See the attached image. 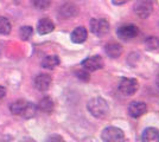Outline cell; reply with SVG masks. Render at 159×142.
<instances>
[{"mask_svg":"<svg viewBox=\"0 0 159 142\" xmlns=\"http://www.w3.org/2000/svg\"><path fill=\"white\" fill-rule=\"evenodd\" d=\"M37 109L38 108L33 103L26 102L24 100H18V101L13 102L10 107V110L12 114L23 116L24 118H32L37 113Z\"/></svg>","mask_w":159,"mask_h":142,"instance_id":"6da1fadb","label":"cell"},{"mask_svg":"<svg viewBox=\"0 0 159 142\" xmlns=\"http://www.w3.org/2000/svg\"><path fill=\"white\" fill-rule=\"evenodd\" d=\"M87 108L88 111L96 118H105L109 113V105L106 100L102 97H94L89 100Z\"/></svg>","mask_w":159,"mask_h":142,"instance_id":"7a4b0ae2","label":"cell"},{"mask_svg":"<svg viewBox=\"0 0 159 142\" xmlns=\"http://www.w3.org/2000/svg\"><path fill=\"white\" fill-rule=\"evenodd\" d=\"M101 139L103 142H125V134L118 127H107L103 129Z\"/></svg>","mask_w":159,"mask_h":142,"instance_id":"3957f363","label":"cell"},{"mask_svg":"<svg viewBox=\"0 0 159 142\" xmlns=\"http://www.w3.org/2000/svg\"><path fill=\"white\" fill-rule=\"evenodd\" d=\"M133 11L141 19H146L150 17V14L153 11V2L152 0H137L134 2Z\"/></svg>","mask_w":159,"mask_h":142,"instance_id":"277c9868","label":"cell"},{"mask_svg":"<svg viewBox=\"0 0 159 142\" xmlns=\"http://www.w3.org/2000/svg\"><path fill=\"white\" fill-rule=\"evenodd\" d=\"M139 89V83L135 78H122L119 83V91L125 96H132Z\"/></svg>","mask_w":159,"mask_h":142,"instance_id":"5b68a950","label":"cell"},{"mask_svg":"<svg viewBox=\"0 0 159 142\" xmlns=\"http://www.w3.org/2000/svg\"><path fill=\"white\" fill-rule=\"evenodd\" d=\"M90 31L98 37H103L109 31V23L106 19H92Z\"/></svg>","mask_w":159,"mask_h":142,"instance_id":"8992f818","label":"cell"},{"mask_svg":"<svg viewBox=\"0 0 159 142\" xmlns=\"http://www.w3.org/2000/svg\"><path fill=\"white\" fill-rule=\"evenodd\" d=\"M118 36H119L121 39L124 41H129L135 38L138 33H139V28L133 25V24H126V25H122L118 28Z\"/></svg>","mask_w":159,"mask_h":142,"instance_id":"52a82bcc","label":"cell"},{"mask_svg":"<svg viewBox=\"0 0 159 142\" xmlns=\"http://www.w3.org/2000/svg\"><path fill=\"white\" fill-rule=\"evenodd\" d=\"M82 68L86 71H96L103 68V59L100 56L88 57L82 62Z\"/></svg>","mask_w":159,"mask_h":142,"instance_id":"ba28073f","label":"cell"},{"mask_svg":"<svg viewBox=\"0 0 159 142\" xmlns=\"http://www.w3.org/2000/svg\"><path fill=\"white\" fill-rule=\"evenodd\" d=\"M147 111V105L143 102H132L128 105V114L133 118H138L140 116L145 115Z\"/></svg>","mask_w":159,"mask_h":142,"instance_id":"9c48e42d","label":"cell"},{"mask_svg":"<svg viewBox=\"0 0 159 142\" xmlns=\"http://www.w3.org/2000/svg\"><path fill=\"white\" fill-rule=\"evenodd\" d=\"M51 76L48 74H40L34 78V88L39 91H45L51 85Z\"/></svg>","mask_w":159,"mask_h":142,"instance_id":"30bf717a","label":"cell"},{"mask_svg":"<svg viewBox=\"0 0 159 142\" xmlns=\"http://www.w3.org/2000/svg\"><path fill=\"white\" fill-rule=\"evenodd\" d=\"M143 142H159V130L153 127L146 128L141 134Z\"/></svg>","mask_w":159,"mask_h":142,"instance_id":"8fae6325","label":"cell"},{"mask_svg":"<svg viewBox=\"0 0 159 142\" xmlns=\"http://www.w3.org/2000/svg\"><path fill=\"white\" fill-rule=\"evenodd\" d=\"M87 37H88V31L83 26L76 27L71 32V36H70L71 41L76 44H82L83 41H86Z\"/></svg>","mask_w":159,"mask_h":142,"instance_id":"7c38bea8","label":"cell"},{"mask_svg":"<svg viewBox=\"0 0 159 142\" xmlns=\"http://www.w3.org/2000/svg\"><path fill=\"white\" fill-rule=\"evenodd\" d=\"M55 28V24L52 23V20L48 19V18H43L38 21L37 25V31L39 34H48L50 32H52Z\"/></svg>","mask_w":159,"mask_h":142,"instance_id":"4fadbf2b","label":"cell"},{"mask_svg":"<svg viewBox=\"0 0 159 142\" xmlns=\"http://www.w3.org/2000/svg\"><path fill=\"white\" fill-rule=\"evenodd\" d=\"M105 51L111 58H118V57H120V54H122V46L119 43L111 41L105 46Z\"/></svg>","mask_w":159,"mask_h":142,"instance_id":"5bb4252c","label":"cell"},{"mask_svg":"<svg viewBox=\"0 0 159 142\" xmlns=\"http://www.w3.org/2000/svg\"><path fill=\"white\" fill-rule=\"evenodd\" d=\"M76 14H77V8L74 6L73 4H64L60 8V17L63 19L73 18Z\"/></svg>","mask_w":159,"mask_h":142,"instance_id":"9a60e30c","label":"cell"},{"mask_svg":"<svg viewBox=\"0 0 159 142\" xmlns=\"http://www.w3.org/2000/svg\"><path fill=\"white\" fill-rule=\"evenodd\" d=\"M37 108L39 109L40 111L45 113V114H50L52 113L53 110V102L50 97H43L42 100L38 103V107Z\"/></svg>","mask_w":159,"mask_h":142,"instance_id":"2e32d148","label":"cell"},{"mask_svg":"<svg viewBox=\"0 0 159 142\" xmlns=\"http://www.w3.org/2000/svg\"><path fill=\"white\" fill-rule=\"evenodd\" d=\"M60 64V58L57 56H48L42 61V67L45 69H53Z\"/></svg>","mask_w":159,"mask_h":142,"instance_id":"e0dca14e","label":"cell"},{"mask_svg":"<svg viewBox=\"0 0 159 142\" xmlns=\"http://www.w3.org/2000/svg\"><path fill=\"white\" fill-rule=\"evenodd\" d=\"M11 23L5 17H0V34H8L11 32Z\"/></svg>","mask_w":159,"mask_h":142,"instance_id":"ac0fdd59","label":"cell"},{"mask_svg":"<svg viewBox=\"0 0 159 142\" xmlns=\"http://www.w3.org/2000/svg\"><path fill=\"white\" fill-rule=\"evenodd\" d=\"M145 46L147 50H159V38L158 37H150L145 41Z\"/></svg>","mask_w":159,"mask_h":142,"instance_id":"d6986e66","label":"cell"},{"mask_svg":"<svg viewBox=\"0 0 159 142\" xmlns=\"http://www.w3.org/2000/svg\"><path fill=\"white\" fill-rule=\"evenodd\" d=\"M33 30L31 26H23L19 30V36L23 41H29L32 37Z\"/></svg>","mask_w":159,"mask_h":142,"instance_id":"ffe728a7","label":"cell"},{"mask_svg":"<svg viewBox=\"0 0 159 142\" xmlns=\"http://www.w3.org/2000/svg\"><path fill=\"white\" fill-rule=\"evenodd\" d=\"M31 2L37 10H47L51 4V0H31Z\"/></svg>","mask_w":159,"mask_h":142,"instance_id":"44dd1931","label":"cell"},{"mask_svg":"<svg viewBox=\"0 0 159 142\" xmlns=\"http://www.w3.org/2000/svg\"><path fill=\"white\" fill-rule=\"evenodd\" d=\"M76 75H77V77L79 78H81L82 81L84 82H88L89 81V74H88V71H79V72H76Z\"/></svg>","mask_w":159,"mask_h":142,"instance_id":"7402d4cb","label":"cell"},{"mask_svg":"<svg viewBox=\"0 0 159 142\" xmlns=\"http://www.w3.org/2000/svg\"><path fill=\"white\" fill-rule=\"evenodd\" d=\"M47 142H64V140L60 135H51L48 137Z\"/></svg>","mask_w":159,"mask_h":142,"instance_id":"603a6c76","label":"cell"},{"mask_svg":"<svg viewBox=\"0 0 159 142\" xmlns=\"http://www.w3.org/2000/svg\"><path fill=\"white\" fill-rule=\"evenodd\" d=\"M128 1L129 0H113V4L114 5H124V4H126Z\"/></svg>","mask_w":159,"mask_h":142,"instance_id":"cb8c5ba5","label":"cell"},{"mask_svg":"<svg viewBox=\"0 0 159 142\" xmlns=\"http://www.w3.org/2000/svg\"><path fill=\"white\" fill-rule=\"evenodd\" d=\"M5 95H6V89L4 88V87H0V100H1Z\"/></svg>","mask_w":159,"mask_h":142,"instance_id":"d4e9b609","label":"cell"},{"mask_svg":"<svg viewBox=\"0 0 159 142\" xmlns=\"http://www.w3.org/2000/svg\"><path fill=\"white\" fill-rule=\"evenodd\" d=\"M156 84H157V87L159 88V68H158V71H157V75H156Z\"/></svg>","mask_w":159,"mask_h":142,"instance_id":"484cf974","label":"cell"},{"mask_svg":"<svg viewBox=\"0 0 159 142\" xmlns=\"http://www.w3.org/2000/svg\"><path fill=\"white\" fill-rule=\"evenodd\" d=\"M19 142H34L32 140V139H29V137H27V139H24V140H21V141H19Z\"/></svg>","mask_w":159,"mask_h":142,"instance_id":"4316f807","label":"cell"},{"mask_svg":"<svg viewBox=\"0 0 159 142\" xmlns=\"http://www.w3.org/2000/svg\"><path fill=\"white\" fill-rule=\"evenodd\" d=\"M1 50H2V44L0 43V54H1Z\"/></svg>","mask_w":159,"mask_h":142,"instance_id":"83f0119b","label":"cell"}]
</instances>
